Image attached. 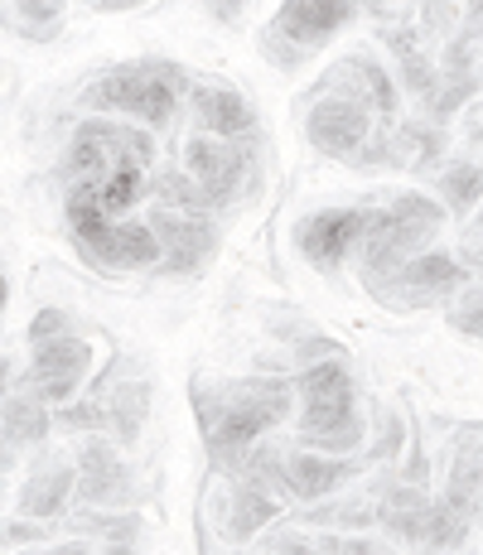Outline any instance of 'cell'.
Segmentation results:
<instances>
[{
	"label": "cell",
	"mask_w": 483,
	"mask_h": 555,
	"mask_svg": "<svg viewBox=\"0 0 483 555\" xmlns=\"http://www.w3.org/2000/svg\"><path fill=\"white\" fill-rule=\"evenodd\" d=\"M295 401V387L276 377H246V382H213L193 391V411L203 425V444L223 468H238L242 454L262 440L271 425H281Z\"/></svg>",
	"instance_id": "obj_1"
},
{
	"label": "cell",
	"mask_w": 483,
	"mask_h": 555,
	"mask_svg": "<svg viewBox=\"0 0 483 555\" xmlns=\"http://www.w3.org/2000/svg\"><path fill=\"white\" fill-rule=\"evenodd\" d=\"M300 397V440L319 454H348L363 444V421H358V391H353L348 367L334 358L315 362L300 372L295 382Z\"/></svg>",
	"instance_id": "obj_2"
},
{
	"label": "cell",
	"mask_w": 483,
	"mask_h": 555,
	"mask_svg": "<svg viewBox=\"0 0 483 555\" xmlns=\"http://www.w3.org/2000/svg\"><path fill=\"white\" fill-rule=\"evenodd\" d=\"M179 88H185V73L175 63L141 59V63H122L106 78H97L82 92V106L116 112V116H141L145 126H169V116L179 106Z\"/></svg>",
	"instance_id": "obj_3"
},
{
	"label": "cell",
	"mask_w": 483,
	"mask_h": 555,
	"mask_svg": "<svg viewBox=\"0 0 483 555\" xmlns=\"http://www.w3.org/2000/svg\"><path fill=\"white\" fill-rule=\"evenodd\" d=\"M440 222H445V203H435L425 194H402L396 203H386V208H372V222L358 242L363 281H378V275L396 271L406 256H416L435 237Z\"/></svg>",
	"instance_id": "obj_4"
},
{
	"label": "cell",
	"mask_w": 483,
	"mask_h": 555,
	"mask_svg": "<svg viewBox=\"0 0 483 555\" xmlns=\"http://www.w3.org/2000/svg\"><path fill=\"white\" fill-rule=\"evenodd\" d=\"M465 281H469V271L455 261V256L416 251V256H406L396 271L368 281V291L378 295L382 305H392V309H425V305H440L445 295H455Z\"/></svg>",
	"instance_id": "obj_5"
},
{
	"label": "cell",
	"mask_w": 483,
	"mask_h": 555,
	"mask_svg": "<svg viewBox=\"0 0 483 555\" xmlns=\"http://www.w3.org/2000/svg\"><path fill=\"white\" fill-rule=\"evenodd\" d=\"M150 232L160 242V271L169 275H199L203 266L218 256V228H213L203 212H185V208H165L160 203L150 212Z\"/></svg>",
	"instance_id": "obj_6"
},
{
	"label": "cell",
	"mask_w": 483,
	"mask_h": 555,
	"mask_svg": "<svg viewBox=\"0 0 483 555\" xmlns=\"http://www.w3.org/2000/svg\"><path fill=\"white\" fill-rule=\"evenodd\" d=\"M92 372V344L88 338H49V344H35V358H29L25 387L35 391L45 405H63L78 397L82 377Z\"/></svg>",
	"instance_id": "obj_7"
},
{
	"label": "cell",
	"mask_w": 483,
	"mask_h": 555,
	"mask_svg": "<svg viewBox=\"0 0 483 555\" xmlns=\"http://www.w3.org/2000/svg\"><path fill=\"white\" fill-rule=\"evenodd\" d=\"M116 159H150V135L131 131V126L116 121H88L68 145V159H63V179L68 184H82V179H97L102 169H112Z\"/></svg>",
	"instance_id": "obj_8"
},
{
	"label": "cell",
	"mask_w": 483,
	"mask_h": 555,
	"mask_svg": "<svg viewBox=\"0 0 483 555\" xmlns=\"http://www.w3.org/2000/svg\"><path fill=\"white\" fill-rule=\"evenodd\" d=\"M368 222H372V208H319L295 228V247L309 266L334 271V266H343V256L358 251Z\"/></svg>",
	"instance_id": "obj_9"
},
{
	"label": "cell",
	"mask_w": 483,
	"mask_h": 555,
	"mask_svg": "<svg viewBox=\"0 0 483 555\" xmlns=\"http://www.w3.org/2000/svg\"><path fill=\"white\" fill-rule=\"evenodd\" d=\"M372 121H378V116H372L368 102H358V98H319L315 106H309V116H305V135H309L315 151L348 159V155H358L363 145L372 141Z\"/></svg>",
	"instance_id": "obj_10"
},
{
	"label": "cell",
	"mask_w": 483,
	"mask_h": 555,
	"mask_svg": "<svg viewBox=\"0 0 483 555\" xmlns=\"http://www.w3.org/2000/svg\"><path fill=\"white\" fill-rule=\"evenodd\" d=\"M368 5V0H285L281 10H276L271 29H266V39H285V44L295 49H319L325 39H334L348 20H358V10Z\"/></svg>",
	"instance_id": "obj_11"
},
{
	"label": "cell",
	"mask_w": 483,
	"mask_h": 555,
	"mask_svg": "<svg viewBox=\"0 0 483 555\" xmlns=\"http://www.w3.org/2000/svg\"><path fill=\"white\" fill-rule=\"evenodd\" d=\"M358 459H343V454H281L271 459L266 474L281 483V493L300 498V503H315V498H329L339 483H348L358 474Z\"/></svg>",
	"instance_id": "obj_12"
},
{
	"label": "cell",
	"mask_w": 483,
	"mask_h": 555,
	"mask_svg": "<svg viewBox=\"0 0 483 555\" xmlns=\"http://www.w3.org/2000/svg\"><path fill=\"white\" fill-rule=\"evenodd\" d=\"M189 179L199 184V194L208 198V208L228 203L238 194L242 175H246V151L238 141H218V135H193L189 141Z\"/></svg>",
	"instance_id": "obj_13"
},
{
	"label": "cell",
	"mask_w": 483,
	"mask_h": 555,
	"mask_svg": "<svg viewBox=\"0 0 483 555\" xmlns=\"http://www.w3.org/2000/svg\"><path fill=\"white\" fill-rule=\"evenodd\" d=\"M78 503L88 507H126L131 503V468L122 464V454L106 440H88L78 450Z\"/></svg>",
	"instance_id": "obj_14"
},
{
	"label": "cell",
	"mask_w": 483,
	"mask_h": 555,
	"mask_svg": "<svg viewBox=\"0 0 483 555\" xmlns=\"http://www.w3.org/2000/svg\"><path fill=\"white\" fill-rule=\"evenodd\" d=\"M281 517V503L266 488V468H252V474H238V488H232L228 503V537L232 541H252L262 527Z\"/></svg>",
	"instance_id": "obj_15"
},
{
	"label": "cell",
	"mask_w": 483,
	"mask_h": 555,
	"mask_svg": "<svg viewBox=\"0 0 483 555\" xmlns=\"http://www.w3.org/2000/svg\"><path fill=\"white\" fill-rule=\"evenodd\" d=\"M73 488H78V468L73 464H49V468H35L20 488V517L29 521H53L63 517L73 503Z\"/></svg>",
	"instance_id": "obj_16"
},
{
	"label": "cell",
	"mask_w": 483,
	"mask_h": 555,
	"mask_svg": "<svg viewBox=\"0 0 483 555\" xmlns=\"http://www.w3.org/2000/svg\"><path fill=\"white\" fill-rule=\"evenodd\" d=\"M193 116H199V126L208 135H218V141H242L256 126L252 102L228 88H193Z\"/></svg>",
	"instance_id": "obj_17"
},
{
	"label": "cell",
	"mask_w": 483,
	"mask_h": 555,
	"mask_svg": "<svg viewBox=\"0 0 483 555\" xmlns=\"http://www.w3.org/2000/svg\"><path fill=\"white\" fill-rule=\"evenodd\" d=\"M49 430H53V405H45L29 387L5 391V401H0V435H5L15 450L45 444Z\"/></svg>",
	"instance_id": "obj_18"
},
{
	"label": "cell",
	"mask_w": 483,
	"mask_h": 555,
	"mask_svg": "<svg viewBox=\"0 0 483 555\" xmlns=\"http://www.w3.org/2000/svg\"><path fill=\"white\" fill-rule=\"evenodd\" d=\"M82 184L92 189L97 208L106 212V218H122V212H131L136 203L145 198V165L141 159H116L112 169H102L97 179H82Z\"/></svg>",
	"instance_id": "obj_19"
},
{
	"label": "cell",
	"mask_w": 483,
	"mask_h": 555,
	"mask_svg": "<svg viewBox=\"0 0 483 555\" xmlns=\"http://www.w3.org/2000/svg\"><path fill=\"white\" fill-rule=\"evenodd\" d=\"M97 266H112V271H150V266H160V242L150 232V222H112V237H106Z\"/></svg>",
	"instance_id": "obj_20"
},
{
	"label": "cell",
	"mask_w": 483,
	"mask_h": 555,
	"mask_svg": "<svg viewBox=\"0 0 483 555\" xmlns=\"http://www.w3.org/2000/svg\"><path fill=\"white\" fill-rule=\"evenodd\" d=\"M425 512H431V503H425V493L421 488H392V493L382 498V507H378V517H382V527L392 531L396 541H406V546H416L421 541V527H425Z\"/></svg>",
	"instance_id": "obj_21"
},
{
	"label": "cell",
	"mask_w": 483,
	"mask_h": 555,
	"mask_svg": "<svg viewBox=\"0 0 483 555\" xmlns=\"http://www.w3.org/2000/svg\"><path fill=\"white\" fill-rule=\"evenodd\" d=\"M150 415V387L145 382H122V387L106 397V425H116V440L136 444V435L145 430Z\"/></svg>",
	"instance_id": "obj_22"
},
{
	"label": "cell",
	"mask_w": 483,
	"mask_h": 555,
	"mask_svg": "<svg viewBox=\"0 0 483 555\" xmlns=\"http://www.w3.org/2000/svg\"><path fill=\"white\" fill-rule=\"evenodd\" d=\"M483 198V169L474 159H455V165L440 169V203H445V212H455V218H465V212H474Z\"/></svg>",
	"instance_id": "obj_23"
},
{
	"label": "cell",
	"mask_w": 483,
	"mask_h": 555,
	"mask_svg": "<svg viewBox=\"0 0 483 555\" xmlns=\"http://www.w3.org/2000/svg\"><path fill=\"white\" fill-rule=\"evenodd\" d=\"M469 527H474V517L469 512H459L455 503H431L425 512V527H421V541L416 546L421 551H459L469 537Z\"/></svg>",
	"instance_id": "obj_24"
},
{
	"label": "cell",
	"mask_w": 483,
	"mask_h": 555,
	"mask_svg": "<svg viewBox=\"0 0 483 555\" xmlns=\"http://www.w3.org/2000/svg\"><path fill=\"white\" fill-rule=\"evenodd\" d=\"M479 493H483V454L474 450V444H469V450L455 459V474H449L445 503H455L459 512L479 517Z\"/></svg>",
	"instance_id": "obj_25"
},
{
	"label": "cell",
	"mask_w": 483,
	"mask_h": 555,
	"mask_svg": "<svg viewBox=\"0 0 483 555\" xmlns=\"http://www.w3.org/2000/svg\"><path fill=\"white\" fill-rule=\"evenodd\" d=\"M386 44H392V53L402 59V73H406V82H411V92L431 98V92H435V68L421 59V49H416V35H406V29H392V35H386Z\"/></svg>",
	"instance_id": "obj_26"
},
{
	"label": "cell",
	"mask_w": 483,
	"mask_h": 555,
	"mask_svg": "<svg viewBox=\"0 0 483 555\" xmlns=\"http://www.w3.org/2000/svg\"><path fill=\"white\" fill-rule=\"evenodd\" d=\"M348 68L363 78V88H368V106H372V116H396V88H392V78L378 68L372 59H348Z\"/></svg>",
	"instance_id": "obj_27"
},
{
	"label": "cell",
	"mask_w": 483,
	"mask_h": 555,
	"mask_svg": "<svg viewBox=\"0 0 483 555\" xmlns=\"http://www.w3.org/2000/svg\"><path fill=\"white\" fill-rule=\"evenodd\" d=\"M396 165H411V169H421V165H431V159L440 155V135L435 131H425V126H406V131H396Z\"/></svg>",
	"instance_id": "obj_28"
},
{
	"label": "cell",
	"mask_w": 483,
	"mask_h": 555,
	"mask_svg": "<svg viewBox=\"0 0 483 555\" xmlns=\"http://www.w3.org/2000/svg\"><path fill=\"white\" fill-rule=\"evenodd\" d=\"M155 194L165 198V208H185V212H208V198L199 194L189 175H160L155 179Z\"/></svg>",
	"instance_id": "obj_29"
},
{
	"label": "cell",
	"mask_w": 483,
	"mask_h": 555,
	"mask_svg": "<svg viewBox=\"0 0 483 555\" xmlns=\"http://www.w3.org/2000/svg\"><path fill=\"white\" fill-rule=\"evenodd\" d=\"M53 425H63V430H97V425H106V405H97V401H82V405L63 401L59 415H53Z\"/></svg>",
	"instance_id": "obj_30"
},
{
	"label": "cell",
	"mask_w": 483,
	"mask_h": 555,
	"mask_svg": "<svg viewBox=\"0 0 483 555\" xmlns=\"http://www.w3.org/2000/svg\"><path fill=\"white\" fill-rule=\"evenodd\" d=\"M449 324L469 338H483V291H474L469 300H459L455 309H449Z\"/></svg>",
	"instance_id": "obj_31"
},
{
	"label": "cell",
	"mask_w": 483,
	"mask_h": 555,
	"mask_svg": "<svg viewBox=\"0 0 483 555\" xmlns=\"http://www.w3.org/2000/svg\"><path fill=\"white\" fill-rule=\"evenodd\" d=\"M68 334V314L63 309H39L35 328H29V344H49V338H63Z\"/></svg>",
	"instance_id": "obj_32"
},
{
	"label": "cell",
	"mask_w": 483,
	"mask_h": 555,
	"mask_svg": "<svg viewBox=\"0 0 483 555\" xmlns=\"http://www.w3.org/2000/svg\"><path fill=\"white\" fill-rule=\"evenodd\" d=\"M15 5L20 10H29V15H59V5H63V0H15Z\"/></svg>",
	"instance_id": "obj_33"
},
{
	"label": "cell",
	"mask_w": 483,
	"mask_h": 555,
	"mask_svg": "<svg viewBox=\"0 0 483 555\" xmlns=\"http://www.w3.org/2000/svg\"><path fill=\"white\" fill-rule=\"evenodd\" d=\"M10 468H15V444L0 435V474H10Z\"/></svg>",
	"instance_id": "obj_34"
},
{
	"label": "cell",
	"mask_w": 483,
	"mask_h": 555,
	"mask_svg": "<svg viewBox=\"0 0 483 555\" xmlns=\"http://www.w3.org/2000/svg\"><path fill=\"white\" fill-rule=\"evenodd\" d=\"M343 555H382L372 541H343Z\"/></svg>",
	"instance_id": "obj_35"
},
{
	"label": "cell",
	"mask_w": 483,
	"mask_h": 555,
	"mask_svg": "<svg viewBox=\"0 0 483 555\" xmlns=\"http://www.w3.org/2000/svg\"><path fill=\"white\" fill-rule=\"evenodd\" d=\"M97 10H136V5H145V0H92Z\"/></svg>",
	"instance_id": "obj_36"
},
{
	"label": "cell",
	"mask_w": 483,
	"mask_h": 555,
	"mask_svg": "<svg viewBox=\"0 0 483 555\" xmlns=\"http://www.w3.org/2000/svg\"><path fill=\"white\" fill-rule=\"evenodd\" d=\"M276 555H315V551H309L305 541H281V551H276Z\"/></svg>",
	"instance_id": "obj_37"
},
{
	"label": "cell",
	"mask_w": 483,
	"mask_h": 555,
	"mask_svg": "<svg viewBox=\"0 0 483 555\" xmlns=\"http://www.w3.org/2000/svg\"><path fill=\"white\" fill-rule=\"evenodd\" d=\"M45 555H92L88 546H53V551H45Z\"/></svg>",
	"instance_id": "obj_38"
},
{
	"label": "cell",
	"mask_w": 483,
	"mask_h": 555,
	"mask_svg": "<svg viewBox=\"0 0 483 555\" xmlns=\"http://www.w3.org/2000/svg\"><path fill=\"white\" fill-rule=\"evenodd\" d=\"M5 387H10V362L0 358V401H5Z\"/></svg>",
	"instance_id": "obj_39"
},
{
	"label": "cell",
	"mask_w": 483,
	"mask_h": 555,
	"mask_svg": "<svg viewBox=\"0 0 483 555\" xmlns=\"http://www.w3.org/2000/svg\"><path fill=\"white\" fill-rule=\"evenodd\" d=\"M5 300H10V285H5V275H0V309H5Z\"/></svg>",
	"instance_id": "obj_40"
},
{
	"label": "cell",
	"mask_w": 483,
	"mask_h": 555,
	"mask_svg": "<svg viewBox=\"0 0 483 555\" xmlns=\"http://www.w3.org/2000/svg\"><path fill=\"white\" fill-rule=\"evenodd\" d=\"M469 10H474V15H483V0H469Z\"/></svg>",
	"instance_id": "obj_41"
},
{
	"label": "cell",
	"mask_w": 483,
	"mask_h": 555,
	"mask_svg": "<svg viewBox=\"0 0 483 555\" xmlns=\"http://www.w3.org/2000/svg\"><path fill=\"white\" fill-rule=\"evenodd\" d=\"M479 517H483V493H479Z\"/></svg>",
	"instance_id": "obj_42"
}]
</instances>
